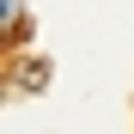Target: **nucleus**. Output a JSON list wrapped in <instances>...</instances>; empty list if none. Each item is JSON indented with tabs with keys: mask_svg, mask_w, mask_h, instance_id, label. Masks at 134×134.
<instances>
[{
	"mask_svg": "<svg viewBox=\"0 0 134 134\" xmlns=\"http://www.w3.org/2000/svg\"><path fill=\"white\" fill-rule=\"evenodd\" d=\"M0 6H6V37H18V25H25V6H18V0H0Z\"/></svg>",
	"mask_w": 134,
	"mask_h": 134,
	"instance_id": "obj_2",
	"label": "nucleus"
},
{
	"mask_svg": "<svg viewBox=\"0 0 134 134\" xmlns=\"http://www.w3.org/2000/svg\"><path fill=\"white\" fill-rule=\"evenodd\" d=\"M43 79H49V67H43V61H25V67H18V85H43Z\"/></svg>",
	"mask_w": 134,
	"mask_h": 134,
	"instance_id": "obj_1",
	"label": "nucleus"
}]
</instances>
